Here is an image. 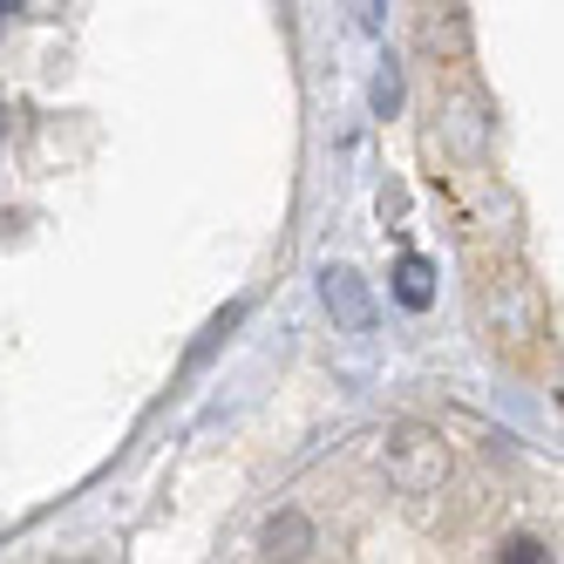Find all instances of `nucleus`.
Wrapping results in <instances>:
<instances>
[{"label":"nucleus","mask_w":564,"mask_h":564,"mask_svg":"<svg viewBox=\"0 0 564 564\" xmlns=\"http://www.w3.org/2000/svg\"><path fill=\"white\" fill-rule=\"evenodd\" d=\"M388 476H394L401 497H435L442 476H449V449H442V435L401 429V435L388 442Z\"/></svg>","instance_id":"nucleus-1"},{"label":"nucleus","mask_w":564,"mask_h":564,"mask_svg":"<svg viewBox=\"0 0 564 564\" xmlns=\"http://www.w3.org/2000/svg\"><path fill=\"white\" fill-rule=\"evenodd\" d=\"M482 313H490V327L510 340V354H523V340L538 334V293H531V279H517V272H490L482 279Z\"/></svg>","instance_id":"nucleus-2"},{"label":"nucleus","mask_w":564,"mask_h":564,"mask_svg":"<svg viewBox=\"0 0 564 564\" xmlns=\"http://www.w3.org/2000/svg\"><path fill=\"white\" fill-rule=\"evenodd\" d=\"M422 48L435 68H469V14L456 0H429L422 8Z\"/></svg>","instance_id":"nucleus-3"},{"label":"nucleus","mask_w":564,"mask_h":564,"mask_svg":"<svg viewBox=\"0 0 564 564\" xmlns=\"http://www.w3.org/2000/svg\"><path fill=\"white\" fill-rule=\"evenodd\" d=\"M327 306H334V319H340V327H368V293H360V279L347 272V265H334L327 272Z\"/></svg>","instance_id":"nucleus-4"},{"label":"nucleus","mask_w":564,"mask_h":564,"mask_svg":"<svg viewBox=\"0 0 564 564\" xmlns=\"http://www.w3.org/2000/svg\"><path fill=\"white\" fill-rule=\"evenodd\" d=\"M306 551H313L306 517H272L265 523V557H306Z\"/></svg>","instance_id":"nucleus-5"},{"label":"nucleus","mask_w":564,"mask_h":564,"mask_svg":"<svg viewBox=\"0 0 564 564\" xmlns=\"http://www.w3.org/2000/svg\"><path fill=\"white\" fill-rule=\"evenodd\" d=\"M394 293H401V306H429V300H435V286H429V259H401Z\"/></svg>","instance_id":"nucleus-6"},{"label":"nucleus","mask_w":564,"mask_h":564,"mask_svg":"<svg viewBox=\"0 0 564 564\" xmlns=\"http://www.w3.org/2000/svg\"><path fill=\"white\" fill-rule=\"evenodd\" d=\"M497 557H517V564H531V557H551V551H544L538 538H510V544H503Z\"/></svg>","instance_id":"nucleus-7"},{"label":"nucleus","mask_w":564,"mask_h":564,"mask_svg":"<svg viewBox=\"0 0 564 564\" xmlns=\"http://www.w3.org/2000/svg\"><path fill=\"white\" fill-rule=\"evenodd\" d=\"M375 102H381V109H394V102H401V83H394V75H381V83H375Z\"/></svg>","instance_id":"nucleus-8"},{"label":"nucleus","mask_w":564,"mask_h":564,"mask_svg":"<svg viewBox=\"0 0 564 564\" xmlns=\"http://www.w3.org/2000/svg\"><path fill=\"white\" fill-rule=\"evenodd\" d=\"M0 8H14V0H0Z\"/></svg>","instance_id":"nucleus-9"}]
</instances>
